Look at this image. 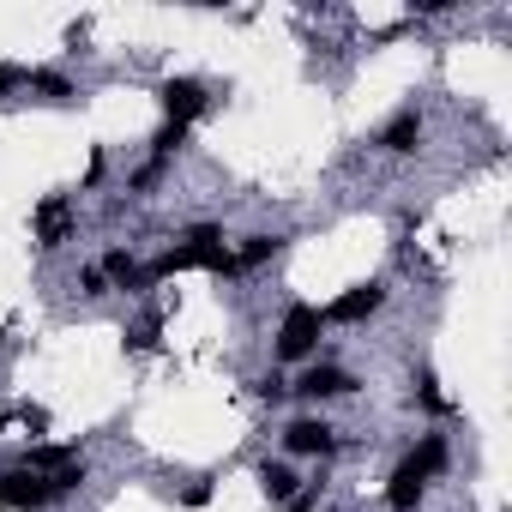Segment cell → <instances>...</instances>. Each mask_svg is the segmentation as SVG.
<instances>
[{"instance_id": "obj_21", "label": "cell", "mask_w": 512, "mask_h": 512, "mask_svg": "<svg viewBox=\"0 0 512 512\" xmlns=\"http://www.w3.org/2000/svg\"><path fill=\"white\" fill-rule=\"evenodd\" d=\"M13 91H25V67L19 61H0V103H7Z\"/></svg>"}, {"instance_id": "obj_14", "label": "cell", "mask_w": 512, "mask_h": 512, "mask_svg": "<svg viewBox=\"0 0 512 512\" xmlns=\"http://www.w3.org/2000/svg\"><path fill=\"white\" fill-rule=\"evenodd\" d=\"M410 458H416V464H422L428 476H446V470H452V440H446L440 428H428V434H416Z\"/></svg>"}, {"instance_id": "obj_11", "label": "cell", "mask_w": 512, "mask_h": 512, "mask_svg": "<svg viewBox=\"0 0 512 512\" xmlns=\"http://www.w3.org/2000/svg\"><path fill=\"white\" fill-rule=\"evenodd\" d=\"M253 476H260V488H266V500L272 506H284V500H296L308 482L290 470V458H260V470H253Z\"/></svg>"}, {"instance_id": "obj_3", "label": "cell", "mask_w": 512, "mask_h": 512, "mask_svg": "<svg viewBox=\"0 0 512 512\" xmlns=\"http://www.w3.org/2000/svg\"><path fill=\"white\" fill-rule=\"evenodd\" d=\"M31 235H37V247H43V253L67 247V241L79 235V205H73L67 193H49V199H37V205H31Z\"/></svg>"}, {"instance_id": "obj_22", "label": "cell", "mask_w": 512, "mask_h": 512, "mask_svg": "<svg viewBox=\"0 0 512 512\" xmlns=\"http://www.w3.org/2000/svg\"><path fill=\"white\" fill-rule=\"evenodd\" d=\"M253 392L278 404V398H290V380H284V374H260V380H253Z\"/></svg>"}, {"instance_id": "obj_18", "label": "cell", "mask_w": 512, "mask_h": 512, "mask_svg": "<svg viewBox=\"0 0 512 512\" xmlns=\"http://www.w3.org/2000/svg\"><path fill=\"white\" fill-rule=\"evenodd\" d=\"M187 145V127H175V121H163L157 133H151V157H175Z\"/></svg>"}, {"instance_id": "obj_25", "label": "cell", "mask_w": 512, "mask_h": 512, "mask_svg": "<svg viewBox=\"0 0 512 512\" xmlns=\"http://www.w3.org/2000/svg\"><path fill=\"white\" fill-rule=\"evenodd\" d=\"M0 344H7V326H0Z\"/></svg>"}, {"instance_id": "obj_17", "label": "cell", "mask_w": 512, "mask_h": 512, "mask_svg": "<svg viewBox=\"0 0 512 512\" xmlns=\"http://www.w3.org/2000/svg\"><path fill=\"white\" fill-rule=\"evenodd\" d=\"M169 163H175V157H145V163L127 175V193H157V187H163V175H169Z\"/></svg>"}, {"instance_id": "obj_8", "label": "cell", "mask_w": 512, "mask_h": 512, "mask_svg": "<svg viewBox=\"0 0 512 512\" xmlns=\"http://www.w3.org/2000/svg\"><path fill=\"white\" fill-rule=\"evenodd\" d=\"M428 482H434V476L404 452V458L392 464V476H386V494H380V500H386V512H416V506L428 500Z\"/></svg>"}, {"instance_id": "obj_7", "label": "cell", "mask_w": 512, "mask_h": 512, "mask_svg": "<svg viewBox=\"0 0 512 512\" xmlns=\"http://www.w3.org/2000/svg\"><path fill=\"white\" fill-rule=\"evenodd\" d=\"M344 440H338V428L320 416V410H308V416H296L290 428H284V452L290 458H332Z\"/></svg>"}, {"instance_id": "obj_5", "label": "cell", "mask_w": 512, "mask_h": 512, "mask_svg": "<svg viewBox=\"0 0 512 512\" xmlns=\"http://www.w3.org/2000/svg\"><path fill=\"white\" fill-rule=\"evenodd\" d=\"M211 97H217V91H211L205 79H187V73H181V79H163V85H157L163 121H175V127H193V121H199V115L211 109Z\"/></svg>"}, {"instance_id": "obj_9", "label": "cell", "mask_w": 512, "mask_h": 512, "mask_svg": "<svg viewBox=\"0 0 512 512\" xmlns=\"http://www.w3.org/2000/svg\"><path fill=\"white\" fill-rule=\"evenodd\" d=\"M103 278H109V290H121V296H151V284H145V260L127 247V241H115V247H103Z\"/></svg>"}, {"instance_id": "obj_16", "label": "cell", "mask_w": 512, "mask_h": 512, "mask_svg": "<svg viewBox=\"0 0 512 512\" xmlns=\"http://www.w3.org/2000/svg\"><path fill=\"white\" fill-rule=\"evenodd\" d=\"M416 404H422L428 416H452V410H458V404H452V398L440 392V380H434V368H416Z\"/></svg>"}, {"instance_id": "obj_15", "label": "cell", "mask_w": 512, "mask_h": 512, "mask_svg": "<svg viewBox=\"0 0 512 512\" xmlns=\"http://www.w3.org/2000/svg\"><path fill=\"white\" fill-rule=\"evenodd\" d=\"M193 266H199V260H193V253H187L181 241H169V247L157 253V260L145 266V284L157 290V284H169V278H181V272H193Z\"/></svg>"}, {"instance_id": "obj_1", "label": "cell", "mask_w": 512, "mask_h": 512, "mask_svg": "<svg viewBox=\"0 0 512 512\" xmlns=\"http://www.w3.org/2000/svg\"><path fill=\"white\" fill-rule=\"evenodd\" d=\"M85 476H91L85 458L67 464V470H25V464H13L7 476H0V500H7V512H49V506L73 500L85 488Z\"/></svg>"}, {"instance_id": "obj_13", "label": "cell", "mask_w": 512, "mask_h": 512, "mask_svg": "<svg viewBox=\"0 0 512 512\" xmlns=\"http://www.w3.org/2000/svg\"><path fill=\"white\" fill-rule=\"evenodd\" d=\"M25 91H37L43 103H73L79 97V85L61 67H25Z\"/></svg>"}, {"instance_id": "obj_4", "label": "cell", "mask_w": 512, "mask_h": 512, "mask_svg": "<svg viewBox=\"0 0 512 512\" xmlns=\"http://www.w3.org/2000/svg\"><path fill=\"white\" fill-rule=\"evenodd\" d=\"M290 398H302V404H338V398H356V374L338 368V362H308V368L290 380Z\"/></svg>"}, {"instance_id": "obj_2", "label": "cell", "mask_w": 512, "mask_h": 512, "mask_svg": "<svg viewBox=\"0 0 512 512\" xmlns=\"http://www.w3.org/2000/svg\"><path fill=\"white\" fill-rule=\"evenodd\" d=\"M320 338H326V314L314 308V302H290L284 308V320H278V332H272V356L278 362H314L320 356Z\"/></svg>"}, {"instance_id": "obj_23", "label": "cell", "mask_w": 512, "mask_h": 512, "mask_svg": "<svg viewBox=\"0 0 512 512\" xmlns=\"http://www.w3.org/2000/svg\"><path fill=\"white\" fill-rule=\"evenodd\" d=\"M103 175H109V157H103V151H91V163H85V181H79V193L103 187Z\"/></svg>"}, {"instance_id": "obj_24", "label": "cell", "mask_w": 512, "mask_h": 512, "mask_svg": "<svg viewBox=\"0 0 512 512\" xmlns=\"http://www.w3.org/2000/svg\"><path fill=\"white\" fill-rule=\"evenodd\" d=\"M314 500H320V488H302V494H296V500H284L278 512H314Z\"/></svg>"}, {"instance_id": "obj_6", "label": "cell", "mask_w": 512, "mask_h": 512, "mask_svg": "<svg viewBox=\"0 0 512 512\" xmlns=\"http://www.w3.org/2000/svg\"><path fill=\"white\" fill-rule=\"evenodd\" d=\"M386 296H392V290H386L380 278H368V284H350L344 296H332L320 314H326V326H362V320H374V314L386 308Z\"/></svg>"}, {"instance_id": "obj_10", "label": "cell", "mask_w": 512, "mask_h": 512, "mask_svg": "<svg viewBox=\"0 0 512 512\" xmlns=\"http://www.w3.org/2000/svg\"><path fill=\"white\" fill-rule=\"evenodd\" d=\"M422 133H428V121H422V109L410 103V109H398V115L374 133V145H380L386 157H416V151H422Z\"/></svg>"}, {"instance_id": "obj_20", "label": "cell", "mask_w": 512, "mask_h": 512, "mask_svg": "<svg viewBox=\"0 0 512 512\" xmlns=\"http://www.w3.org/2000/svg\"><path fill=\"white\" fill-rule=\"evenodd\" d=\"M79 296H85V302H103V296H109L103 266H79Z\"/></svg>"}, {"instance_id": "obj_12", "label": "cell", "mask_w": 512, "mask_h": 512, "mask_svg": "<svg viewBox=\"0 0 512 512\" xmlns=\"http://www.w3.org/2000/svg\"><path fill=\"white\" fill-rule=\"evenodd\" d=\"M284 241H290V235H241V247H235L241 278H247V272H266L278 253H284Z\"/></svg>"}, {"instance_id": "obj_19", "label": "cell", "mask_w": 512, "mask_h": 512, "mask_svg": "<svg viewBox=\"0 0 512 512\" xmlns=\"http://www.w3.org/2000/svg\"><path fill=\"white\" fill-rule=\"evenodd\" d=\"M211 494H217V482L211 476H193L181 494H175V506H187V512H199V506H211Z\"/></svg>"}, {"instance_id": "obj_26", "label": "cell", "mask_w": 512, "mask_h": 512, "mask_svg": "<svg viewBox=\"0 0 512 512\" xmlns=\"http://www.w3.org/2000/svg\"><path fill=\"white\" fill-rule=\"evenodd\" d=\"M0 512H7V500H0Z\"/></svg>"}]
</instances>
